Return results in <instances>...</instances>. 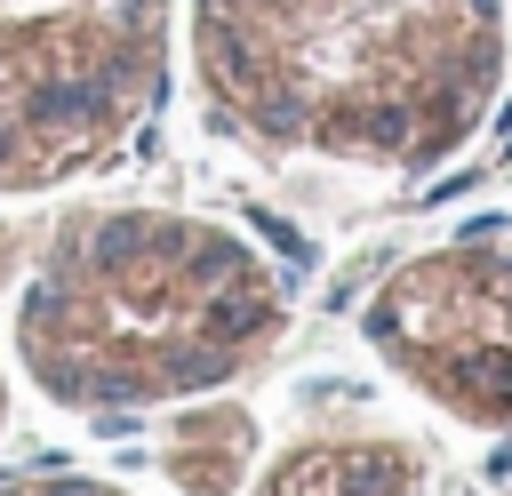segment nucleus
I'll return each mask as SVG.
<instances>
[{
  "instance_id": "nucleus-1",
  "label": "nucleus",
  "mask_w": 512,
  "mask_h": 496,
  "mask_svg": "<svg viewBox=\"0 0 512 496\" xmlns=\"http://www.w3.org/2000/svg\"><path fill=\"white\" fill-rule=\"evenodd\" d=\"M504 0H184L176 72L200 128L272 168L416 184L496 112Z\"/></svg>"
},
{
  "instance_id": "nucleus-2",
  "label": "nucleus",
  "mask_w": 512,
  "mask_h": 496,
  "mask_svg": "<svg viewBox=\"0 0 512 496\" xmlns=\"http://www.w3.org/2000/svg\"><path fill=\"white\" fill-rule=\"evenodd\" d=\"M288 336V280L200 208L120 200L72 208L24 264L0 352L72 416L184 408L272 360Z\"/></svg>"
},
{
  "instance_id": "nucleus-3",
  "label": "nucleus",
  "mask_w": 512,
  "mask_h": 496,
  "mask_svg": "<svg viewBox=\"0 0 512 496\" xmlns=\"http://www.w3.org/2000/svg\"><path fill=\"white\" fill-rule=\"evenodd\" d=\"M184 0H0V200H48L160 120Z\"/></svg>"
},
{
  "instance_id": "nucleus-4",
  "label": "nucleus",
  "mask_w": 512,
  "mask_h": 496,
  "mask_svg": "<svg viewBox=\"0 0 512 496\" xmlns=\"http://www.w3.org/2000/svg\"><path fill=\"white\" fill-rule=\"evenodd\" d=\"M384 368L472 432H512V216L408 256L368 296Z\"/></svg>"
},
{
  "instance_id": "nucleus-5",
  "label": "nucleus",
  "mask_w": 512,
  "mask_h": 496,
  "mask_svg": "<svg viewBox=\"0 0 512 496\" xmlns=\"http://www.w3.org/2000/svg\"><path fill=\"white\" fill-rule=\"evenodd\" d=\"M240 496H424V456L400 432H304L264 456Z\"/></svg>"
},
{
  "instance_id": "nucleus-6",
  "label": "nucleus",
  "mask_w": 512,
  "mask_h": 496,
  "mask_svg": "<svg viewBox=\"0 0 512 496\" xmlns=\"http://www.w3.org/2000/svg\"><path fill=\"white\" fill-rule=\"evenodd\" d=\"M160 464H168V480L184 496H240L248 472H256V424L240 408H224L216 392L208 400H184V416L168 424Z\"/></svg>"
},
{
  "instance_id": "nucleus-7",
  "label": "nucleus",
  "mask_w": 512,
  "mask_h": 496,
  "mask_svg": "<svg viewBox=\"0 0 512 496\" xmlns=\"http://www.w3.org/2000/svg\"><path fill=\"white\" fill-rule=\"evenodd\" d=\"M0 496H128L112 480H88V472H8Z\"/></svg>"
},
{
  "instance_id": "nucleus-8",
  "label": "nucleus",
  "mask_w": 512,
  "mask_h": 496,
  "mask_svg": "<svg viewBox=\"0 0 512 496\" xmlns=\"http://www.w3.org/2000/svg\"><path fill=\"white\" fill-rule=\"evenodd\" d=\"M0 368H8V352H0ZM0 416H8V376H0Z\"/></svg>"
}]
</instances>
